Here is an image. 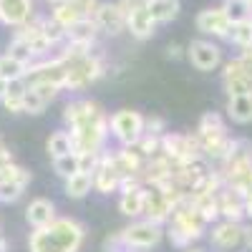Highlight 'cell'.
Returning a JSON list of instances; mask_svg holds the SVG:
<instances>
[{
	"label": "cell",
	"mask_w": 252,
	"mask_h": 252,
	"mask_svg": "<svg viewBox=\"0 0 252 252\" xmlns=\"http://www.w3.org/2000/svg\"><path fill=\"white\" fill-rule=\"evenodd\" d=\"M61 126L68 129L73 152L83 159V169H91L94 159L109 149V111L103 103L89 96H73L63 103Z\"/></svg>",
	"instance_id": "obj_1"
},
{
	"label": "cell",
	"mask_w": 252,
	"mask_h": 252,
	"mask_svg": "<svg viewBox=\"0 0 252 252\" xmlns=\"http://www.w3.org/2000/svg\"><path fill=\"white\" fill-rule=\"evenodd\" d=\"M89 240V227L76 217L58 215L51 224L31 229L28 252H81Z\"/></svg>",
	"instance_id": "obj_2"
},
{
	"label": "cell",
	"mask_w": 252,
	"mask_h": 252,
	"mask_svg": "<svg viewBox=\"0 0 252 252\" xmlns=\"http://www.w3.org/2000/svg\"><path fill=\"white\" fill-rule=\"evenodd\" d=\"M207 229H209V222L202 217V212L192 204V197L187 194V199L172 212L169 222L164 224V240L169 242L174 250H187L197 245L199 240L207 237Z\"/></svg>",
	"instance_id": "obj_3"
},
{
	"label": "cell",
	"mask_w": 252,
	"mask_h": 252,
	"mask_svg": "<svg viewBox=\"0 0 252 252\" xmlns=\"http://www.w3.org/2000/svg\"><path fill=\"white\" fill-rule=\"evenodd\" d=\"M194 136L199 141V149H202V157L217 166L224 161V157L232 149V136H229V129H227V121L222 114L217 111H207L199 116L197 121V129H194Z\"/></svg>",
	"instance_id": "obj_4"
},
{
	"label": "cell",
	"mask_w": 252,
	"mask_h": 252,
	"mask_svg": "<svg viewBox=\"0 0 252 252\" xmlns=\"http://www.w3.org/2000/svg\"><path fill=\"white\" fill-rule=\"evenodd\" d=\"M111 73V63L103 53V48H96L86 56H78L73 61H66V86L63 91L68 94H83L89 86L98 83Z\"/></svg>",
	"instance_id": "obj_5"
},
{
	"label": "cell",
	"mask_w": 252,
	"mask_h": 252,
	"mask_svg": "<svg viewBox=\"0 0 252 252\" xmlns=\"http://www.w3.org/2000/svg\"><path fill=\"white\" fill-rule=\"evenodd\" d=\"M119 235L129 252H146L164 242V224L141 217V220H131L129 224H124L119 229Z\"/></svg>",
	"instance_id": "obj_6"
},
{
	"label": "cell",
	"mask_w": 252,
	"mask_h": 252,
	"mask_svg": "<svg viewBox=\"0 0 252 252\" xmlns=\"http://www.w3.org/2000/svg\"><path fill=\"white\" fill-rule=\"evenodd\" d=\"M146 114L136 109H116L109 114V134L116 146H134L144 136Z\"/></svg>",
	"instance_id": "obj_7"
},
{
	"label": "cell",
	"mask_w": 252,
	"mask_h": 252,
	"mask_svg": "<svg viewBox=\"0 0 252 252\" xmlns=\"http://www.w3.org/2000/svg\"><path fill=\"white\" fill-rule=\"evenodd\" d=\"M161 154L166 159H172L174 166L192 164L197 159H204L194 131H166L161 136Z\"/></svg>",
	"instance_id": "obj_8"
},
{
	"label": "cell",
	"mask_w": 252,
	"mask_h": 252,
	"mask_svg": "<svg viewBox=\"0 0 252 252\" xmlns=\"http://www.w3.org/2000/svg\"><path fill=\"white\" fill-rule=\"evenodd\" d=\"M212 252H247L245 245V222H232V220H217L209 224L207 237Z\"/></svg>",
	"instance_id": "obj_9"
},
{
	"label": "cell",
	"mask_w": 252,
	"mask_h": 252,
	"mask_svg": "<svg viewBox=\"0 0 252 252\" xmlns=\"http://www.w3.org/2000/svg\"><path fill=\"white\" fill-rule=\"evenodd\" d=\"M187 61L189 66L199 73H212L220 71L224 63V51L212 38H194L192 43H187Z\"/></svg>",
	"instance_id": "obj_10"
},
{
	"label": "cell",
	"mask_w": 252,
	"mask_h": 252,
	"mask_svg": "<svg viewBox=\"0 0 252 252\" xmlns=\"http://www.w3.org/2000/svg\"><path fill=\"white\" fill-rule=\"evenodd\" d=\"M91 179H94V192L101 197H111L119 194V184H121V172L114 161V152L111 149H103L94 164H91Z\"/></svg>",
	"instance_id": "obj_11"
},
{
	"label": "cell",
	"mask_w": 252,
	"mask_h": 252,
	"mask_svg": "<svg viewBox=\"0 0 252 252\" xmlns=\"http://www.w3.org/2000/svg\"><path fill=\"white\" fill-rule=\"evenodd\" d=\"M220 81L227 96L237 94H252V63H247L240 53L222 63L220 68Z\"/></svg>",
	"instance_id": "obj_12"
},
{
	"label": "cell",
	"mask_w": 252,
	"mask_h": 252,
	"mask_svg": "<svg viewBox=\"0 0 252 252\" xmlns=\"http://www.w3.org/2000/svg\"><path fill=\"white\" fill-rule=\"evenodd\" d=\"M98 3H101V0H63V3L48 5V15L56 20L63 31H68L76 23H81V20L94 18Z\"/></svg>",
	"instance_id": "obj_13"
},
{
	"label": "cell",
	"mask_w": 252,
	"mask_h": 252,
	"mask_svg": "<svg viewBox=\"0 0 252 252\" xmlns=\"http://www.w3.org/2000/svg\"><path fill=\"white\" fill-rule=\"evenodd\" d=\"M194 28L202 38H212V40H227L229 31H232V20L227 18L222 5L204 8L194 15Z\"/></svg>",
	"instance_id": "obj_14"
},
{
	"label": "cell",
	"mask_w": 252,
	"mask_h": 252,
	"mask_svg": "<svg viewBox=\"0 0 252 252\" xmlns=\"http://www.w3.org/2000/svg\"><path fill=\"white\" fill-rule=\"evenodd\" d=\"M91 20L96 23V28H98L101 35L116 38V35L126 33V18H124L121 8L116 5V0H101Z\"/></svg>",
	"instance_id": "obj_15"
},
{
	"label": "cell",
	"mask_w": 252,
	"mask_h": 252,
	"mask_svg": "<svg viewBox=\"0 0 252 252\" xmlns=\"http://www.w3.org/2000/svg\"><path fill=\"white\" fill-rule=\"evenodd\" d=\"M250 166H252V141L250 139H235L232 149L224 157V161L217 164V172L224 177V182H229L240 172L250 169Z\"/></svg>",
	"instance_id": "obj_16"
},
{
	"label": "cell",
	"mask_w": 252,
	"mask_h": 252,
	"mask_svg": "<svg viewBox=\"0 0 252 252\" xmlns=\"http://www.w3.org/2000/svg\"><path fill=\"white\" fill-rule=\"evenodd\" d=\"M35 5L38 0H0V26L15 31L20 26L31 23L38 15Z\"/></svg>",
	"instance_id": "obj_17"
},
{
	"label": "cell",
	"mask_w": 252,
	"mask_h": 252,
	"mask_svg": "<svg viewBox=\"0 0 252 252\" xmlns=\"http://www.w3.org/2000/svg\"><path fill=\"white\" fill-rule=\"evenodd\" d=\"M26 83L28 89H26V101H23V114L28 116L46 114V109L61 96V89L53 86V83H31V81Z\"/></svg>",
	"instance_id": "obj_18"
},
{
	"label": "cell",
	"mask_w": 252,
	"mask_h": 252,
	"mask_svg": "<svg viewBox=\"0 0 252 252\" xmlns=\"http://www.w3.org/2000/svg\"><path fill=\"white\" fill-rule=\"evenodd\" d=\"M174 212V207L166 197V189H157V187H146V204H144V217L152 220V222H159V224H166Z\"/></svg>",
	"instance_id": "obj_19"
},
{
	"label": "cell",
	"mask_w": 252,
	"mask_h": 252,
	"mask_svg": "<svg viewBox=\"0 0 252 252\" xmlns=\"http://www.w3.org/2000/svg\"><path fill=\"white\" fill-rule=\"evenodd\" d=\"M58 217V207L53 199L48 197H35L26 204V222L31 229H40V227H46L51 224L53 220Z\"/></svg>",
	"instance_id": "obj_20"
},
{
	"label": "cell",
	"mask_w": 252,
	"mask_h": 252,
	"mask_svg": "<svg viewBox=\"0 0 252 252\" xmlns=\"http://www.w3.org/2000/svg\"><path fill=\"white\" fill-rule=\"evenodd\" d=\"M217 207H220V220L245 222V194L237 189L224 187L217 194Z\"/></svg>",
	"instance_id": "obj_21"
},
{
	"label": "cell",
	"mask_w": 252,
	"mask_h": 252,
	"mask_svg": "<svg viewBox=\"0 0 252 252\" xmlns=\"http://www.w3.org/2000/svg\"><path fill=\"white\" fill-rule=\"evenodd\" d=\"M157 28H159V26L154 23L149 8H141V10H136V13H131L129 18H126V33H129L134 40H139V43L154 38Z\"/></svg>",
	"instance_id": "obj_22"
},
{
	"label": "cell",
	"mask_w": 252,
	"mask_h": 252,
	"mask_svg": "<svg viewBox=\"0 0 252 252\" xmlns=\"http://www.w3.org/2000/svg\"><path fill=\"white\" fill-rule=\"evenodd\" d=\"M224 116L232 124H237V126L252 124V94L227 96V101H224Z\"/></svg>",
	"instance_id": "obj_23"
},
{
	"label": "cell",
	"mask_w": 252,
	"mask_h": 252,
	"mask_svg": "<svg viewBox=\"0 0 252 252\" xmlns=\"http://www.w3.org/2000/svg\"><path fill=\"white\" fill-rule=\"evenodd\" d=\"M144 204H146V187L131 189V192H121L116 199V207L124 217L129 220H141L144 217Z\"/></svg>",
	"instance_id": "obj_24"
},
{
	"label": "cell",
	"mask_w": 252,
	"mask_h": 252,
	"mask_svg": "<svg viewBox=\"0 0 252 252\" xmlns=\"http://www.w3.org/2000/svg\"><path fill=\"white\" fill-rule=\"evenodd\" d=\"M94 192V179H91V172L89 169H83L68 179H63V194H66L68 199L73 202H81V199H86L89 194Z\"/></svg>",
	"instance_id": "obj_25"
},
{
	"label": "cell",
	"mask_w": 252,
	"mask_h": 252,
	"mask_svg": "<svg viewBox=\"0 0 252 252\" xmlns=\"http://www.w3.org/2000/svg\"><path fill=\"white\" fill-rule=\"evenodd\" d=\"M28 76V63L23 58H18L13 53H0V81L13 83V81H23Z\"/></svg>",
	"instance_id": "obj_26"
},
{
	"label": "cell",
	"mask_w": 252,
	"mask_h": 252,
	"mask_svg": "<svg viewBox=\"0 0 252 252\" xmlns=\"http://www.w3.org/2000/svg\"><path fill=\"white\" fill-rule=\"evenodd\" d=\"M26 89H28V83L26 78L23 81H13L8 83V89L3 94V98H0V106H3L8 114H23V101H26Z\"/></svg>",
	"instance_id": "obj_27"
},
{
	"label": "cell",
	"mask_w": 252,
	"mask_h": 252,
	"mask_svg": "<svg viewBox=\"0 0 252 252\" xmlns=\"http://www.w3.org/2000/svg\"><path fill=\"white\" fill-rule=\"evenodd\" d=\"M149 13H152L157 26H166V23H172V20L179 18L182 3L179 0H149Z\"/></svg>",
	"instance_id": "obj_28"
},
{
	"label": "cell",
	"mask_w": 252,
	"mask_h": 252,
	"mask_svg": "<svg viewBox=\"0 0 252 252\" xmlns=\"http://www.w3.org/2000/svg\"><path fill=\"white\" fill-rule=\"evenodd\" d=\"M46 152L51 159H58V157H66L73 152V141H71V134L68 129H63V126H58L56 131H51V136L46 139Z\"/></svg>",
	"instance_id": "obj_29"
},
{
	"label": "cell",
	"mask_w": 252,
	"mask_h": 252,
	"mask_svg": "<svg viewBox=\"0 0 252 252\" xmlns=\"http://www.w3.org/2000/svg\"><path fill=\"white\" fill-rule=\"evenodd\" d=\"M51 166H53V172H56L58 179H68V177L83 172V159H81L76 152H71V154H66V157L51 159Z\"/></svg>",
	"instance_id": "obj_30"
},
{
	"label": "cell",
	"mask_w": 252,
	"mask_h": 252,
	"mask_svg": "<svg viewBox=\"0 0 252 252\" xmlns=\"http://www.w3.org/2000/svg\"><path fill=\"white\" fill-rule=\"evenodd\" d=\"M227 43H232L237 51H245L252 46V18L247 20H237V23H232V31H229V38Z\"/></svg>",
	"instance_id": "obj_31"
},
{
	"label": "cell",
	"mask_w": 252,
	"mask_h": 252,
	"mask_svg": "<svg viewBox=\"0 0 252 252\" xmlns=\"http://www.w3.org/2000/svg\"><path fill=\"white\" fill-rule=\"evenodd\" d=\"M28 184L23 182H0V204H15L23 199Z\"/></svg>",
	"instance_id": "obj_32"
},
{
	"label": "cell",
	"mask_w": 252,
	"mask_h": 252,
	"mask_svg": "<svg viewBox=\"0 0 252 252\" xmlns=\"http://www.w3.org/2000/svg\"><path fill=\"white\" fill-rule=\"evenodd\" d=\"M227 18L232 20V23H237V20H247L252 18V5L247 3V0H224L222 3Z\"/></svg>",
	"instance_id": "obj_33"
},
{
	"label": "cell",
	"mask_w": 252,
	"mask_h": 252,
	"mask_svg": "<svg viewBox=\"0 0 252 252\" xmlns=\"http://www.w3.org/2000/svg\"><path fill=\"white\" fill-rule=\"evenodd\" d=\"M136 149H139V154L144 157V159H152V157H157L159 152H161V136H154V134H144L136 144Z\"/></svg>",
	"instance_id": "obj_34"
},
{
	"label": "cell",
	"mask_w": 252,
	"mask_h": 252,
	"mask_svg": "<svg viewBox=\"0 0 252 252\" xmlns=\"http://www.w3.org/2000/svg\"><path fill=\"white\" fill-rule=\"evenodd\" d=\"M227 187L237 189V192H242V194H250L252 192V166H250V169H245V172H240L237 177H232V179L227 182Z\"/></svg>",
	"instance_id": "obj_35"
},
{
	"label": "cell",
	"mask_w": 252,
	"mask_h": 252,
	"mask_svg": "<svg viewBox=\"0 0 252 252\" xmlns=\"http://www.w3.org/2000/svg\"><path fill=\"white\" fill-rule=\"evenodd\" d=\"M166 131V121L161 119V116H157V114H152V116H146V124H144V134H154V136H164Z\"/></svg>",
	"instance_id": "obj_36"
},
{
	"label": "cell",
	"mask_w": 252,
	"mask_h": 252,
	"mask_svg": "<svg viewBox=\"0 0 252 252\" xmlns=\"http://www.w3.org/2000/svg\"><path fill=\"white\" fill-rule=\"evenodd\" d=\"M101 250H103V252H129V250L124 247V240H121V235H119V229H116V232H109L106 237H103Z\"/></svg>",
	"instance_id": "obj_37"
},
{
	"label": "cell",
	"mask_w": 252,
	"mask_h": 252,
	"mask_svg": "<svg viewBox=\"0 0 252 252\" xmlns=\"http://www.w3.org/2000/svg\"><path fill=\"white\" fill-rule=\"evenodd\" d=\"M116 5L121 8L124 18H129L131 13H136L141 8H149V0H116Z\"/></svg>",
	"instance_id": "obj_38"
},
{
	"label": "cell",
	"mask_w": 252,
	"mask_h": 252,
	"mask_svg": "<svg viewBox=\"0 0 252 252\" xmlns=\"http://www.w3.org/2000/svg\"><path fill=\"white\" fill-rule=\"evenodd\" d=\"M164 56L169 58V61H179V58H187V46L182 43H169L164 48Z\"/></svg>",
	"instance_id": "obj_39"
},
{
	"label": "cell",
	"mask_w": 252,
	"mask_h": 252,
	"mask_svg": "<svg viewBox=\"0 0 252 252\" xmlns=\"http://www.w3.org/2000/svg\"><path fill=\"white\" fill-rule=\"evenodd\" d=\"M8 161H15V159H13L10 146L3 141V136H0V166H3V164H8Z\"/></svg>",
	"instance_id": "obj_40"
},
{
	"label": "cell",
	"mask_w": 252,
	"mask_h": 252,
	"mask_svg": "<svg viewBox=\"0 0 252 252\" xmlns=\"http://www.w3.org/2000/svg\"><path fill=\"white\" fill-rule=\"evenodd\" d=\"M245 222H252V192L245 194Z\"/></svg>",
	"instance_id": "obj_41"
},
{
	"label": "cell",
	"mask_w": 252,
	"mask_h": 252,
	"mask_svg": "<svg viewBox=\"0 0 252 252\" xmlns=\"http://www.w3.org/2000/svg\"><path fill=\"white\" fill-rule=\"evenodd\" d=\"M245 245L252 252V222H245Z\"/></svg>",
	"instance_id": "obj_42"
},
{
	"label": "cell",
	"mask_w": 252,
	"mask_h": 252,
	"mask_svg": "<svg viewBox=\"0 0 252 252\" xmlns=\"http://www.w3.org/2000/svg\"><path fill=\"white\" fill-rule=\"evenodd\" d=\"M240 56H242L247 63H252V46H250V48H245V51H240Z\"/></svg>",
	"instance_id": "obj_43"
},
{
	"label": "cell",
	"mask_w": 252,
	"mask_h": 252,
	"mask_svg": "<svg viewBox=\"0 0 252 252\" xmlns=\"http://www.w3.org/2000/svg\"><path fill=\"white\" fill-rule=\"evenodd\" d=\"M182 252H207V250H202V247H197V245H192V247H187V250H182Z\"/></svg>",
	"instance_id": "obj_44"
},
{
	"label": "cell",
	"mask_w": 252,
	"mask_h": 252,
	"mask_svg": "<svg viewBox=\"0 0 252 252\" xmlns=\"http://www.w3.org/2000/svg\"><path fill=\"white\" fill-rule=\"evenodd\" d=\"M5 89H8V83H5V81H0V98H3V94H5Z\"/></svg>",
	"instance_id": "obj_45"
},
{
	"label": "cell",
	"mask_w": 252,
	"mask_h": 252,
	"mask_svg": "<svg viewBox=\"0 0 252 252\" xmlns=\"http://www.w3.org/2000/svg\"><path fill=\"white\" fill-rule=\"evenodd\" d=\"M46 5H56V3H63V0H43Z\"/></svg>",
	"instance_id": "obj_46"
},
{
	"label": "cell",
	"mask_w": 252,
	"mask_h": 252,
	"mask_svg": "<svg viewBox=\"0 0 252 252\" xmlns=\"http://www.w3.org/2000/svg\"><path fill=\"white\" fill-rule=\"evenodd\" d=\"M247 3H250V5H252V0H247Z\"/></svg>",
	"instance_id": "obj_47"
}]
</instances>
